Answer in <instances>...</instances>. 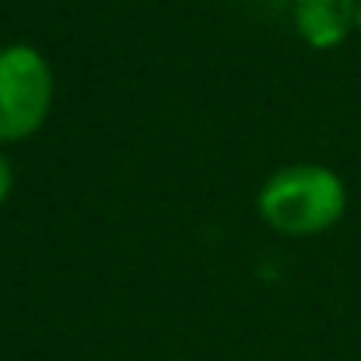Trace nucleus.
<instances>
[{"mask_svg": "<svg viewBox=\"0 0 361 361\" xmlns=\"http://www.w3.org/2000/svg\"><path fill=\"white\" fill-rule=\"evenodd\" d=\"M348 211V186L330 165L298 161L267 176L256 193L263 225L288 239H312L330 232Z\"/></svg>", "mask_w": 361, "mask_h": 361, "instance_id": "obj_1", "label": "nucleus"}, {"mask_svg": "<svg viewBox=\"0 0 361 361\" xmlns=\"http://www.w3.org/2000/svg\"><path fill=\"white\" fill-rule=\"evenodd\" d=\"M295 35L312 49H337L358 28V0H295Z\"/></svg>", "mask_w": 361, "mask_h": 361, "instance_id": "obj_3", "label": "nucleus"}, {"mask_svg": "<svg viewBox=\"0 0 361 361\" xmlns=\"http://www.w3.org/2000/svg\"><path fill=\"white\" fill-rule=\"evenodd\" d=\"M11 190H14V169H11V161H7V154L0 151V207L7 204V197H11Z\"/></svg>", "mask_w": 361, "mask_h": 361, "instance_id": "obj_4", "label": "nucleus"}, {"mask_svg": "<svg viewBox=\"0 0 361 361\" xmlns=\"http://www.w3.org/2000/svg\"><path fill=\"white\" fill-rule=\"evenodd\" d=\"M358 32H361V0H358Z\"/></svg>", "mask_w": 361, "mask_h": 361, "instance_id": "obj_5", "label": "nucleus"}, {"mask_svg": "<svg viewBox=\"0 0 361 361\" xmlns=\"http://www.w3.org/2000/svg\"><path fill=\"white\" fill-rule=\"evenodd\" d=\"M56 99V78L42 49L28 42L0 46V144L35 137Z\"/></svg>", "mask_w": 361, "mask_h": 361, "instance_id": "obj_2", "label": "nucleus"}, {"mask_svg": "<svg viewBox=\"0 0 361 361\" xmlns=\"http://www.w3.org/2000/svg\"><path fill=\"white\" fill-rule=\"evenodd\" d=\"M172 361H197V358H172Z\"/></svg>", "mask_w": 361, "mask_h": 361, "instance_id": "obj_6", "label": "nucleus"}]
</instances>
